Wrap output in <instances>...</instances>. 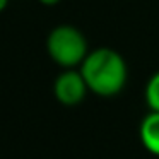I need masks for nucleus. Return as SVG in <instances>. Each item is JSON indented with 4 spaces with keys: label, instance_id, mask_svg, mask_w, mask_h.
<instances>
[{
    "label": "nucleus",
    "instance_id": "obj_1",
    "mask_svg": "<svg viewBox=\"0 0 159 159\" xmlns=\"http://www.w3.org/2000/svg\"><path fill=\"white\" fill-rule=\"evenodd\" d=\"M87 89L101 98H113L123 91L128 79L125 58L113 48L101 46L87 53L79 65Z\"/></svg>",
    "mask_w": 159,
    "mask_h": 159
},
{
    "label": "nucleus",
    "instance_id": "obj_2",
    "mask_svg": "<svg viewBox=\"0 0 159 159\" xmlns=\"http://www.w3.org/2000/svg\"><path fill=\"white\" fill-rule=\"evenodd\" d=\"M46 53L62 69H75L89 53V45L80 29L60 24L46 36Z\"/></svg>",
    "mask_w": 159,
    "mask_h": 159
},
{
    "label": "nucleus",
    "instance_id": "obj_3",
    "mask_svg": "<svg viewBox=\"0 0 159 159\" xmlns=\"http://www.w3.org/2000/svg\"><path fill=\"white\" fill-rule=\"evenodd\" d=\"M87 84L80 70L65 69L58 74L53 82V96L63 106H77L84 101L87 94Z\"/></svg>",
    "mask_w": 159,
    "mask_h": 159
},
{
    "label": "nucleus",
    "instance_id": "obj_4",
    "mask_svg": "<svg viewBox=\"0 0 159 159\" xmlns=\"http://www.w3.org/2000/svg\"><path fill=\"white\" fill-rule=\"evenodd\" d=\"M139 137L145 151L159 157V111H149L142 118Z\"/></svg>",
    "mask_w": 159,
    "mask_h": 159
},
{
    "label": "nucleus",
    "instance_id": "obj_5",
    "mask_svg": "<svg viewBox=\"0 0 159 159\" xmlns=\"http://www.w3.org/2000/svg\"><path fill=\"white\" fill-rule=\"evenodd\" d=\"M145 103L151 111H159V70L145 84Z\"/></svg>",
    "mask_w": 159,
    "mask_h": 159
},
{
    "label": "nucleus",
    "instance_id": "obj_6",
    "mask_svg": "<svg viewBox=\"0 0 159 159\" xmlns=\"http://www.w3.org/2000/svg\"><path fill=\"white\" fill-rule=\"evenodd\" d=\"M41 5H45V7H53V5L60 4V0H38Z\"/></svg>",
    "mask_w": 159,
    "mask_h": 159
},
{
    "label": "nucleus",
    "instance_id": "obj_7",
    "mask_svg": "<svg viewBox=\"0 0 159 159\" xmlns=\"http://www.w3.org/2000/svg\"><path fill=\"white\" fill-rule=\"evenodd\" d=\"M7 5H9V0H0V12L5 11V9H7Z\"/></svg>",
    "mask_w": 159,
    "mask_h": 159
}]
</instances>
